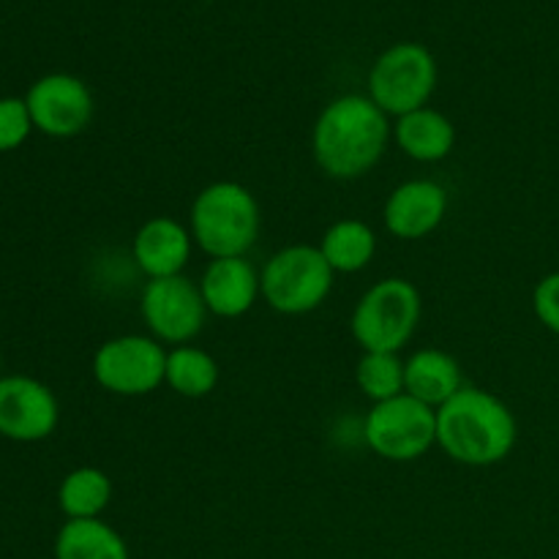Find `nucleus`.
<instances>
[{
	"instance_id": "nucleus-10",
	"label": "nucleus",
	"mask_w": 559,
	"mask_h": 559,
	"mask_svg": "<svg viewBox=\"0 0 559 559\" xmlns=\"http://www.w3.org/2000/svg\"><path fill=\"white\" fill-rule=\"evenodd\" d=\"M25 104L36 131L52 140H74L93 123L96 115L91 87L85 85V80L66 71L38 76L27 87Z\"/></svg>"
},
{
	"instance_id": "nucleus-20",
	"label": "nucleus",
	"mask_w": 559,
	"mask_h": 559,
	"mask_svg": "<svg viewBox=\"0 0 559 559\" xmlns=\"http://www.w3.org/2000/svg\"><path fill=\"white\" fill-rule=\"evenodd\" d=\"M112 502V478L102 467H74L58 486V508L66 519H102Z\"/></svg>"
},
{
	"instance_id": "nucleus-21",
	"label": "nucleus",
	"mask_w": 559,
	"mask_h": 559,
	"mask_svg": "<svg viewBox=\"0 0 559 559\" xmlns=\"http://www.w3.org/2000/svg\"><path fill=\"white\" fill-rule=\"evenodd\" d=\"M355 382L371 404L402 396L404 360L399 358V353H364L355 366Z\"/></svg>"
},
{
	"instance_id": "nucleus-13",
	"label": "nucleus",
	"mask_w": 559,
	"mask_h": 559,
	"mask_svg": "<svg viewBox=\"0 0 559 559\" xmlns=\"http://www.w3.org/2000/svg\"><path fill=\"white\" fill-rule=\"evenodd\" d=\"M194 249L189 224L173 216H151L131 238V260L145 278L183 276Z\"/></svg>"
},
{
	"instance_id": "nucleus-4",
	"label": "nucleus",
	"mask_w": 559,
	"mask_h": 559,
	"mask_svg": "<svg viewBox=\"0 0 559 559\" xmlns=\"http://www.w3.org/2000/svg\"><path fill=\"white\" fill-rule=\"evenodd\" d=\"M420 317L424 298L409 278H380L355 304L349 333L364 353H402L413 342Z\"/></svg>"
},
{
	"instance_id": "nucleus-6",
	"label": "nucleus",
	"mask_w": 559,
	"mask_h": 559,
	"mask_svg": "<svg viewBox=\"0 0 559 559\" xmlns=\"http://www.w3.org/2000/svg\"><path fill=\"white\" fill-rule=\"evenodd\" d=\"M440 69L426 44L399 41L380 52L369 69L366 96L382 109L391 120L415 109L429 107L437 91Z\"/></svg>"
},
{
	"instance_id": "nucleus-16",
	"label": "nucleus",
	"mask_w": 559,
	"mask_h": 559,
	"mask_svg": "<svg viewBox=\"0 0 559 559\" xmlns=\"http://www.w3.org/2000/svg\"><path fill=\"white\" fill-rule=\"evenodd\" d=\"M467 385L462 374V366L451 353L440 347L415 349L404 360V393H409L418 402L440 409L448 399L456 396Z\"/></svg>"
},
{
	"instance_id": "nucleus-8",
	"label": "nucleus",
	"mask_w": 559,
	"mask_h": 559,
	"mask_svg": "<svg viewBox=\"0 0 559 559\" xmlns=\"http://www.w3.org/2000/svg\"><path fill=\"white\" fill-rule=\"evenodd\" d=\"M93 380L109 396L142 399L164 385L167 347L151 333H123L98 344L91 360Z\"/></svg>"
},
{
	"instance_id": "nucleus-7",
	"label": "nucleus",
	"mask_w": 559,
	"mask_h": 559,
	"mask_svg": "<svg viewBox=\"0 0 559 559\" xmlns=\"http://www.w3.org/2000/svg\"><path fill=\"white\" fill-rule=\"evenodd\" d=\"M360 435L369 451L385 462H418L437 445V409L402 393L388 402L371 404Z\"/></svg>"
},
{
	"instance_id": "nucleus-15",
	"label": "nucleus",
	"mask_w": 559,
	"mask_h": 559,
	"mask_svg": "<svg viewBox=\"0 0 559 559\" xmlns=\"http://www.w3.org/2000/svg\"><path fill=\"white\" fill-rule=\"evenodd\" d=\"M456 126L435 107L415 109L393 120V142L418 164H440L456 151Z\"/></svg>"
},
{
	"instance_id": "nucleus-22",
	"label": "nucleus",
	"mask_w": 559,
	"mask_h": 559,
	"mask_svg": "<svg viewBox=\"0 0 559 559\" xmlns=\"http://www.w3.org/2000/svg\"><path fill=\"white\" fill-rule=\"evenodd\" d=\"M33 131H36V126H33L25 96L0 98V153L20 151L31 140Z\"/></svg>"
},
{
	"instance_id": "nucleus-12",
	"label": "nucleus",
	"mask_w": 559,
	"mask_h": 559,
	"mask_svg": "<svg viewBox=\"0 0 559 559\" xmlns=\"http://www.w3.org/2000/svg\"><path fill=\"white\" fill-rule=\"evenodd\" d=\"M448 189L440 180L413 178L399 183L382 205L385 229L399 240H424L442 227L448 216Z\"/></svg>"
},
{
	"instance_id": "nucleus-1",
	"label": "nucleus",
	"mask_w": 559,
	"mask_h": 559,
	"mask_svg": "<svg viewBox=\"0 0 559 559\" xmlns=\"http://www.w3.org/2000/svg\"><path fill=\"white\" fill-rule=\"evenodd\" d=\"M393 123L366 93H344L322 107L311 129V156L333 180H358L385 156Z\"/></svg>"
},
{
	"instance_id": "nucleus-23",
	"label": "nucleus",
	"mask_w": 559,
	"mask_h": 559,
	"mask_svg": "<svg viewBox=\"0 0 559 559\" xmlns=\"http://www.w3.org/2000/svg\"><path fill=\"white\" fill-rule=\"evenodd\" d=\"M533 311L540 325L559 336V271L546 273L533 289Z\"/></svg>"
},
{
	"instance_id": "nucleus-19",
	"label": "nucleus",
	"mask_w": 559,
	"mask_h": 559,
	"mask_svg": "<svg viewBox=\"0 0 559 559\" xmlns=\"http://www.w3.org/2000/svg\"><path fill=\"white\" fill-rule=\"evenodd\" d=\"M218 360L207 349L183 344V347L167 349V371H164V385L183 399H205L216 391Z\"/></svg>"
},
{
	"instance_id": "nucleus-24",
	"label": "nucleus",
	"mask_w": 559,
	"mask_h": 559,
	"mask_svg": "<svg viewBox=\"0 0 559 559\" xmlns=\"http://www.w3.org/2000/svg\"><path fill=\"white\" fill-rule=\"evenodd\" d=\"M0 380H3V360H0Z\"/></svg>"
},
{
	"instance_id": "nucleus-17",
	"label": "nucleus",
	"mask_w": 559,
	"mask_h": 559,
	"mask_svg": "<svg viewBox=\"0 0 559 559\" xmlns=\"http://www.w3.org/2000/svg\"><path fill=\"white\" fill-rule=\"evenodd\" d=\"M52 551L55 559H131L123 535L104 519H66Z\"/></svg>"
},
{
	"instance_id": "nucleus-14",
	"label": "nucleus",
	"mask_w": 559,
	"mask_h": 559,
	"mask_svg": "<svg viewBox=\"0 0 559 559\" xmlns=\"http://www.w3.org/2000/svg\"><path fill=\"white\" fill-rule=\"evenodd\" d=\"M207 314L218 320H240L262 298L260 271L249 257L211 260L197 278Z\"/></svg>"
},
{
	"instance_id": "nucleus-9",
	"label": "nucleus",
	"mask_w": 559,
	"mask_h": 559,
	"mask_svg": "<svg viewBox=\"0 0 559 559\" xmlns=\"http://www.w3.org/2000/svg\"><path fill=\"white\" fill-rule=\"evenodd\" d=\"M140 317L147 333L164 347H183L202 333L207 320L205 300L194 278H147L140 293Z\"/></svg>"
},
{
	"instance_id": "nucleus-18",
	"label": "nucleus",
	"mask_w": 559,
	"mask_h": 559,
	"mask_svg": "<svg viewBox=\"0 0 559 559\" xmlns=\"http://www.w3.org/2000/svg\"><path fill=\"white\" fill-rule=\"evenodd\" d=\"M317 249L333 273H360L377 257V233L364 218H338L322 233Z\"/></svg>"
},
{
	"instance_id": "nucleus-2",
	"label": "nucleus",
	"mask_w": 559,
	"mask_h": 559,
	"mask_svg": "<svg viewBox=\"0 0 559 559\" xmlns=\"http://www.w3.org/2000/svg\"><path fill=\"white\" fill-rule=\"evenodd\" d=\"M516 442V415L486 388L464 385L437 409V448L464 467L484 469L502 464Z\"/></svg>"
},
{
	"instance_id": "nucleus-11",
	"label": "nucleus",
	"mask_w": 559,
	"mask_h": 559,
	"mask_svg": "<svg viewBox=\"0 0 559 559\" xmlns=\"http://www.w3.org/2000/svg\"><path fill=\"white\" fill-rule=\"evenodd\" d=\"M60 424V402L47 382L27 374L0 380V437L11 442H41Z\"/></svg>"
},
{
	"instance_id": "nucleus-3",
	"label": "nucleus",
	"mask_w": 559,
	"mask_h": 559,
	"mask_svg": "<svg viewBox=\"0 0 559 559\" xmlns=\"http://www.w3.org/2000/svg\"><path fill=\"white\" fill-rule=\"evenodd\" d=\"M194 246L211 260L246 257L262 233V207L249 186L216 180L197 191L189 211Z\"/></svg>"
},
{
	"instance_id": "nucleus-5",
	"label": "nucleus",
	"mask_w": 559,
	"mask_h": 559,
	"mask_svg": "<svg viewBox=\"0 0 559 559\" xmlns=\"http://www.w3.org/2000/svg\"><path fill=\"white\" fill-rule=\"evenodd\" d=\"M336 273L322 251L309 243H293L265 260L260 271L262 300L276 314L304 317L328 304Z\"/></svg>"
}]
</instances>
